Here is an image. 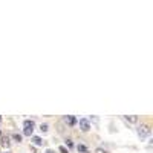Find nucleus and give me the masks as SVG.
I'll list each match as a JSON object with an SVG mask.
<instances>
[{
	"mask_svg": "<svg viewBox=\"0 0 153 153\" xmlns=\"http://www.w3.org/2000/svg\"><path fill=\"white\" fill-rule=\"evenodd\" d=\"M32 142L35 144V146H41V144H43V141H41L40 136H34V138H32Z\"/></svg>",
	"mask_w": 153,
	"mask_h": 153,
	"instance_id": "6",
	"label": "nucleus"
},
{
	"mask_svg": "<svg viewBox=\"0 0 153 153\" xmlns=\"http://www.w3.org/2000/svg\"><path fill=\"white\" fill-rule=\"evenodd\" d=\"M46 153H54V152H52V150H48V152H46Z\"/></svg>",
	"mask_w": 153,
	"mask_h": 153,
	"instance_id": "14",
	"label": "nucleus"
},
{
	"mask_svg": "<svg viewBox=\"0 0 153 153\" xmlns=\"http://www.w3.org/2000/svg\"><path fill=\"white\" fill-rule=\"evenodd\" d=\"M66 123L69 124V125H75L77 124V120H75V116H66Z\"/></svg>",
	"mask_w": 153,
	"mask_h": 153,
	"instance_id": "5",
	"label": "nucleus"
},
{
	"mask_svg": "<svg viewBox=\"0 0 153 153\" xmlns=\"http://www.w3.org/2000/svg\"><path fill=\"white\" fill-rule=\"evenodd\" d=\"M66 146L70 149V147H72V141H69V139H67V141H66Z\"/></svg>",
	"mask_w": 153,
	"mask_h": 153,
	"instance_id": "12",
	"label": "nucleus"
},
{
	"mask_svg": "<svg viewBox=\"0 0 153 153\" xmlns=\"http://www.w3.org/2000/svg\"><path fill=\"white\" fill-rule=\"evenodd\" d=\"M2 146H3V147H9V138H8V136H3V138H2Z\"/></svg>",
	"mask_w": 153,
	"mask_h": 153,
	"instance_id": "7",
	"label": "nucleus"
},
{
	"mask_svg": "<svg viewBox=\"0 0 153 153\" xmlns=\"http://www.w3.org/2000/svg\"><path fill=\"white\" fill-rule=\"evenodd\" d=\"M60 152H61V153H69V150H67L66 147H63V146L60 147Z\"/></svg>",
	"mask_w": 153,
	"mask_h": 153,
	"instance_id": "11",
	"label": "nucleus"
},
{
	"mask_svg": "<svg viewBox=\"0 0 153 153\" xmlns=\"http://www.w3.org/2000/svg\"><path fill=\"white\" fill-rule=\"evenodd\" d=\"M138 135L141 138H147L149 135H150V127L149 125H146V124H141V127L138 129Z\"/></svg>",
	"mask_w": 153,
	"mask_h": 153,
	"instance_id": "1",
	"label": "nucleus"
},
{
	"mask_svg": "<svg viewBox=\"0 0 153 153\" xmlns=\"http://www.w3.org/2000/svg\"><path fill=\"white\" fill-rule=\"evenodd\" d=\"M125 121H129L130 124H136L138 123V116L136 115H127V116H124Z\"/></svg>",
	"mask_w": 153,
	"mask_h": 153,
	"instance_id": "4",
	"label": "nucleus"
},
{
	"mask_svg": "<svg viewBox=\"0 0 153 153\" xmlns=\"http://www.w3.org/2000/svg\"><path fill=\"white\" fill-rule=\"evenodd\" d=\"M23 127H25V130H34L35 124H34V121H29V120H26V121L23 123Z\"/></svg>",
	"mask_w": 153,
	"mask_h": 153,
	"instance_id": "3",
	"label": "nucleus"
},
{
	"mask_svg": "<svg viewBox=\"0 0 153 153\" xmlns=\"http://www.w3.org/2000/svg\"><path fill=\"white\" fill-rule=\"evenodd\" d=\"M86 153H89V152H86Z\"/></svg>",
	"mask_w": 153,
	"mask_h": 153,
	"instance_id": "17",
	"label": "nucleus"
},
{
	"mask_svg": "<svg viewBox=\"0 0 153 153\" xmlns=\"http://www.w3.org/2000/svg\"><path fill=\"white\" fill-rule=\"evenodd\" d=\"M80 129H81L83 132H87L89 129H91V124H89V121H87L86 118L80 120Z\"/></svg>",
	"mask_w": 153,
	"mask_h": 153,
	"instance_id": "2",
	"label": "nucleus"
},
{
	"mask_svg": "<svg viewBox=\"0 0 153 153\" xmlns=\"http://www.w3.org/2000/svg\"><path fill=\"white\" fill-rule=\"evenodd\" d=\"M77 149H78V152H84V153L87 152V150H86V147H84V146H81V144H80V146H78Z\"/></svg>",
	"mask_w": 153,
	"mask_h": 153,
	"instance_id": "10",
	"label": "nucleus"
},
{
	"mask_svg": "<svg viewBox=\"0 0 153 153\" xmlns=\"http://www.w3.org/2000/svg\"><path fill=\"white\" fill-rule=\"evenodd\" d=\"M96 153H106V150H103V149H96Z\"/></svg>",
	"mask_w": 153,
	"mask_h": 153,
	"instance_id": "13",
	"label": "nucleus"
},
{
	"mask_svg": "<svg viewBox=\"0 0 153 153\" xmlns=\"http://www.w3.org/2000/svg\"><path fill=\"white\" fill-rule=\"evenodd\" d=\"M0 135H2V132H0Z\"/></svg>",
	"mask_w": 153,
	"mask_h": 153,
	"instance_id": "16",
	"label": "nucleus"
},
{
	"mask_svg": "<svg viewBox=\"0 0 153 153\" xmlns=\"http://www.w3.org/2000/svg\"><path fill=\"white\" fill-rule=\"evenodd\" d=\"M12 138H14V139H15L17 142H20V141H22V135H19V133H15V135H14Z\"/></svg>",
	"mask_w": 153,
	"mask_h": 153,
	"instance_id": "9",
	"label": "nucleus"
},
{
	"mask_svg": "<svg viewBox=\"0 0 153 153\" xmlns=\"http://www.w3.org/2000/svg\"><path fill=\"white\" fill-rule=\"evenodd\" d=\"M40 130H41V132H48V130H49V125H48V124H41V125H40Z\"/></svg>",
	"mask_w": 153,
	"mask_h": 153,
	"instance_id": "8",
	"label": "nucleus"
},
{
	"mask_svg": "<svg viewBox=\"0 0 153 153\" xmlns=\"http://www.w3.org/2000/svg\"><path fill=\"white\" fill-rule=\"evenodd\" d=\"M0 123H2V118H0Z\"/></svg>",
	"mask_w": 153,
	"mask_h": 153,
	"instance_id": "15",
	"label": "nucleus"
}]
</instances>
